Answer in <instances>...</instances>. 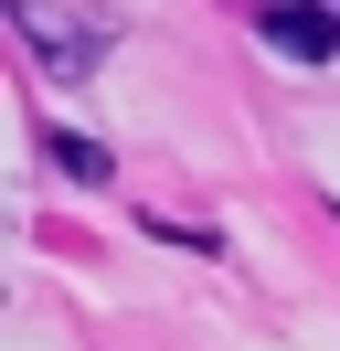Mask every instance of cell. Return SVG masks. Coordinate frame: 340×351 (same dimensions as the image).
Listing matches in <instances>:
<instances>
[{"label":"cell","mask_w":340,"mask_h":351,"mask_svg":"<svg viewBox=\"0 0 340 351\" xmlns=\"http://www.w3.org/2000/svg\"><path fill=\"white\" fill-rule=\"evenodd\" d=\"M53 160H64L75 181H106V149H85V138H53Z\"/></svg>","instance_id":"2"},{"label":"cell","mask_w":340,"mask_h":351,"mask_svg":"<svg viewBox=\"0 0 340 351\" xmlns=\"http://www.w3.org/2000/svg\"><path fill=\"white\" fill-rule=\"evenodd\" d=\"M266 43L298 53V64H330V53H340V22H330V11H308V0H276V11H266Z\"/></svg>","instance_id":"1"}]
</instances>
